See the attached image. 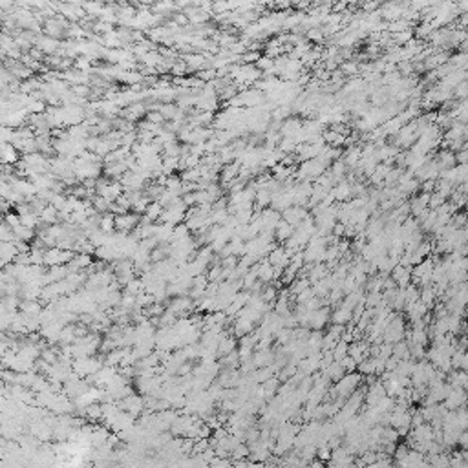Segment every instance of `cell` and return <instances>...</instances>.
I'll return each mask as SVG.
<instances>
[{
    "instance_id": "6da1fadb",
    "label": "cell",
    "mask_w": 468,
    "mask_h": 468,
    "mask_svg": "<svg viewBox=\"0 0 468 468\" xmlns=\"http://www.w3.org/2000/svg\"><path fill=\"white\" fill-rule=\"evenodd\" d=\"M360 380H362V375H360V373H355V371H353V373H346V375L337 382V386L331 390V399H335V393H337V397L347 400L357 392Z\"/></svg>"
},
{
    "instance_id": "7a4b0ae2",
    "label": "cell",
    "mask_w": 468,
    "mask_h": 468,
    "mask_svg": "<svg viewBox=\"0 0 468 468\" xmlns=\"http://www.w3.org/2000/svg\"><path fill=\"white\" fill-rule=\"evenodd\" d=\"M468 402V393L467 390H459V388H452L450 393L446 395V399L443 400V406L450 412H457L461 408H465Z\"/></svg>"
},
{
    "instance_id": "3957f363",
    "label": "cell",
    "mask_w": 468,
    "mask_h": 468,
    "mask_svg": "<svg viewBox=\"0 0 468 468\" xmlns=\"http://www.w3.org/2000/svg\"><path fill=\"white\" fill-rule=\"evenodd\" d=\"M392 278L395 280V284L399 289H406L412 284V267H404V265H395V269L392 271Z\"/></svg>"
},
{
    "instance_id": "277c9868",
    "label": "cell",
    "mask_w": 468,
    "mask_h": 468,
    "mask_svg": "<svg viewBox=\"0 0 468 468\" xmlns=\"http://www.w3.org/2000/svg\"><path fill=\"white\" fill-rule=\"evenodd\" d=\"M368 355H370V346H368L366 342H353V344L349 346V357H351L357 364L364 362V360L368 359Z\"/></svg>"
},
{
    "instance_id": "5b68a950",
    "label": "cell",
    "mask_w": 468,
    "mask_h": 468,
    "mask_svg": "<svg viewBox=\"0 0 468 468\" xmlns=\"http://www.w3.org/2000/svg\"><path fill=\"white\" fill-rule=\"evenodd\" d=\"M448 384L452 388H459V390H467L468 388V373L463 370H452L448 373Z\"/></svg>"
},
{
    "instance_id": "8992f818",
    "label": "cell",
    "mask_w": 468,
    "mask_h": 468,
    "mask_svg": "<svg viewBox=\"0 0 468 468\" xmlns=\"http://www.w3.org/2000/svg\"><path fill=\"white\" fill-rule=\"evenodd\" d=\"M327 322H329V309H327V307H322V309L313 311L309 327L313 331H320Z\"/></svg>"
},
{
    "instance_id": "52a82bcc",
    "label": "cell",
    "mask_w": 468,
    "mask_h": 468,
    "mask_svg": "<svg viewBox=\"0 0 468 468\" xmlns=\"http://www.w3.org/2000/svg\"><path fill=\"white\" fill-rule=\"evenodd\" d=\"M406 313H408V318H410L412 324H414L417 320H423V318L428 315V307L419 300V302L412 304V306H406Z\"/></svg>"
},
{
    "instance_id": "ba28073f",
    "label": "cell",
    "mask_w": 468,
    "mask_h": 468,
    "mask_svg": "<svg viewBox=\"0 0 468 468\" xmlns=\"http://www.w3.org/2000/svg\"><path fill=\"white\" fill-rule=\"evenodd\" d=\"M437 165L439 168H441V172L443 170H448V168H453V166H457V159H455V154H453L452 150H441L437 156Z\"/></svg>"
},
{
    "instance_id": "9c48e42d",
    "label": "cell",
    "mask_w": 468,
    "mask_h": 468,
    "mask_svg": "<svg viewBox=\"0 0 468 468\" xmlns=\"http://www.w3.org/2000/svg\"><path fill=\"white\" fill-rule=\"evenodd\" d=\"M322 373L327 377V380H340V378L346 375V370L342 368V364L340 362H333V364H329Z\"/></svg>"
},
{
    "instance_id": "30bf717a",
    "label": "cell",
    "mask_w": 468,
    "mask_h": 468,
    "mask_svg": "<svg viewBox=\"0 0 468 468\" xmlns=\"http://www.w3.org/2000/svg\"><path fill=\"white\" fill-rule=\"evenodd\" d=\"M295 234V227L289 225L287 221H280V225L276 227V238L280 242H289Z\"/></svg>"
},
{
    "instance_id": "8fae6325",
    "label": "cell",
    "mask_w": 468,
    "mask_h": 468,
    "mask_svg": "<svg viewBox=\"0 0 468 468\" xmlns=\"http://www.w3.org/2000/svg\"><path fill=\"white\" fill-rule=\"evenodd\" d=\"M333 322L340 325H344L346 322H353V311H349L340 306V307H337V311L333 313Z\"/></svg>"
},
{
    "instance_id": "7c38bea8",
    "label": "cell",
    "mask_w": 468,
    "mask_h": 468,
    "mask_svg": "<svg viewBox=\"0 0 468 468\" xmlns=\"http://www.w3.org/2000/svg\"><path fill=\"white\" fill-rule=\"evenodd\" d=\"M435 298H437V291H435V286H433V284H430V286H426L421 289V302H423L426 307L433 306Z\"/></svg>"
},
{
    "instance_id": "4fadbf2b",
    "label": "cell",
    "mask_w": 468,
    "mask_h": 468,
    "mask_svg": "<svg viewBox=\"0 0 468 468\" xmlns=\"http://www.w3.org/2000/svg\"><path fill=\"white\" fill-rule=\"evenodd\" d=\"M347 355H349V344L340 340L339 344L333 347V359H335V362H342Z\"/></svg>"
},
{
    "instance_id": "5bb4252c",
    "label": "cell",
    "mask_w": 468,
    "mask_h": 468,
    "mask_svg": "<svg viewBox=\"0 0 468 468\" xmlns=\"http://www.w3.org/2000/svg\"><path fill=\"white\" fill-rule=\"evenodd\" d=\"M393 357L399 359V360H408V359H412V357H410V346H408L406 340H402V342H399V344L393 346Z\"/></svg>"
},
{
    "instance_id": "9a60e30c",
    "label": "cell",
    "mask_w": 468,
    "mask_h": 468,
    "mask_svg": "<svg viewBox=\"0 0 468 468\" xmlns=\"http://www.w3.org/2000/svg\"><path fill=\"white\" fill-rule=\"evenodd\" d=\"M309 278H296V282L291 286V293L295 296H298L300 293H304L306 289H309Z\"/></svg>"
},
{
    "instance_id": "2e32d148",
    "label": "cell",
    "mask_w": 468,
    "mask_h": 468,
    "mask_svg": "<svg viewBox=\"0 0 468 468\" xmlns=\"http://www.w3.org/2000/svg\"><path fill=\"white\" fill-rule=\"evenodd\" d=\"M450 468H468V461L463 457V453H453L450 457Z\"/></svg>"
},
{
    "instance_id": "e0dca14e",
    "label": "cell",
    "mask_w": 468,
    "mask_h": 468,
    "mask_svg": "<svg viewBox=\"0 0 468 468\" xmlns=\"http://www.w3.org/2000/svg\"><path fill=\"white\" fill-rule=\"evenodd\" d=\"M412 30H406V31H400V33H395L393 35V38H395V42L397 44H408L410 40H412Z\"/></svg>"
},
{
    "instance_id": "ac0fdd59",
    "label": "cell",
    "mask_w": 468,
    "mask_h": 468,
    "mask_svg": "<svg viewBox=\"0 0 468 468\" xmlns=\"http://www.w3.org/2000/svg\"><path fill=\"white\" fill-rule=\"evenodd\" d=\"M465 353L467 351H459V349H455L452 355V368L453 370H461V364H463V357H465Z\"/></svg>"
},
{
    "instance_id": "d6986e66",
    "label": "cell",
    "mask_w": 468,
    "mask_h": 468,
    "mask_svg": "<svg viewBox=\"0 0 468 468\" xmlns=\"http://www.w3.org/2000/svg\"><path fill=\"white\" fill-rule=\"evenodd\" d=\"M455 159H457L459 165H468V143L463 150H459L457 154H455Z\"/></svg>"
},
{
    "instance_id": "ffe728a7",
    "label": "cell",
    "mask_w": 468,
    "mask_h": 468,
    "mask_svg": "<svg viewBox=\"0 0 468 468\" xmlns=\"http://www.w3.org/2000/svg\"><path fill=\"white\" fill-rule=\"evenodd\" d=\"M340 364H342V368H344V370H346V371H351V373H353V371H355V368L359 366V364H357L355 360H353V359H351L349 355H347L346 359H344V360H342Z\"/></svg>"
},
{
    "instance_id": "44dd1931",
    "label": "cell",
    "mask_w": 468,
    "mask_h": 468,
    "mask_svg": "<svg viewBox=\"0 0 468 468\" xmlns=\"http://www.w3.org/2000/svg\"><path fill=\"white\" fill-rule=\"evenodd\" d=\"M461 370L467 371V373H468V353H465V357H463V364H461Z\"/></svg>"
},
{
    "instance_id": "7402d4cb",
    "label": "cell",
    "mask_w": 468,
    "mask_h": 468,
    "mask_svg": "<svg viewBox=\"0 0 468 468\" xmlns=\"http://www.w3.org/2000/svg\"><path fill=\"white\" fill-rule=\"evenodd\" d=\"M309 468H324V465H322V461H320V459H318V461H311Z\"/></svg>"
},
{
    "instance_id": "603a6c76",
    "label": "cell",
    "mask_w": 468,
    "mask_h": 468,
    "mask_svg": "<svg viewBox=\"0 0 468 468\" xmlns=\"http://www.w3.org/2000/svg\"><path fill=\"white\" fill-rule=\"evenodd\" d=\"M463 139H465V143H468V125H465V132H463Z\"/></svg>"
},
{
    "instance_id": "cb8c5ba5",
    "label": "cell",
    "mask_w": 468,
    "mask_h": 468,
    "mask_svg": "<svg viewBox=\"0 0 468 468\" xmlns=\"http://www.w3.org/2000/svg\"><path fill=\"white\" fill-rule=\"evenodd\" d=\"M465 209H467V214H468V199H467V205H465Z\"/></svg>"
},
{
    "instance_id": "d4e9b609",
    "label": "cell",
    "mask_w": 468,
    "mask_h": 468,
    "mask_svg": "<svg viewBox=\"0 0 468 468\" xmlns=\"http://www.w3.org/2000/svg\"><path fill=\"white\" fill-rule=\"evenodd\" d=\"M302 468H309V467H302Z\"/></svg>"
},
{
    "instance_id": "484cf974",
    "label": "cell",
    "mask_w": 468,
    "mask_h": 468,
    "mask_svg": "<svg viewBox=\"0 0 468 468\" xmlns=\"http://www.w3.org/2000/svg\"><path fill=\"white\" fill-rule=\"evenodd\" d=\"M467 393H468V388H467Z\"/></svg>"
}]
</instances>
